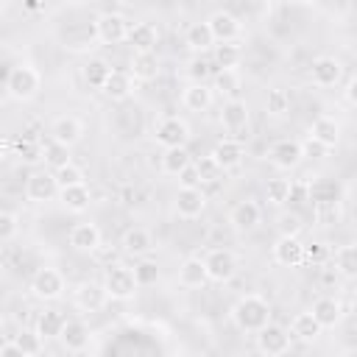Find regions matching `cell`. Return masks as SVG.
Wrapping results in <instances>:
<instances>
[{"label":"cell","mask_w":357,"mask_h":357,"mask_svg":"<svg viewBox=\"0 0 357 357\" xmlns=\"http://www.w3.org/2000/svg\"><path fill=\"white\" fill-rule=\"evenodd\" d=\"M231 321L240 332L257 335L259 329H265L271 324V304L268 298H262L259 293H245L234 301L231 307Z\"/></svg>","instance_id":"cell-1"},{"label":"cell","mask_w":357,"mask_h":357,"mask_svg":"<svg viewBox=\"0 0 357 357\" xmlns=\"http://www.w3.org/2000/svg\"><path fill=\"white\" fill-rule=\"evenodd\" d=\"M39 89H42V75H39V70L33 64H17V67H11L8 81H6V92L14 100H20V103L33 100L39 95Z\"/></svg>","instance_id":"cell-2"},{"label":"cell","mask_w":357,"mask_h":357,"mask_svg":"<svg viewBox=\"0 0 357 357\" xmlns=\"http://www.w3.org/2000/svg\"><path fill=\"white\" fill-rule=\"evenodd\" d=\"M153 139H156V145H162L165 151H167V148H184L187 139H190V126H187L184 117H176V114L159 117L156 126H153Z\"/></svg>","instance_id":"cell-3"},{"label":"cell","mask_w":357,"mask_h":357,"mask_svg":"<svg viewBox=\"0 0 357 357\" xmlns=\"http://www.w3.org/2000/svg\"><path fill=\"white\" fill-rule=\"evenodd\" d=\"M100 284H103L106 296L114 298V301H128V298H134V293H137L134 271L126 268V265H109Z\"/></svg>","instance_id":"cell-4"},{"label":"cell","mask_w":357,"mask_h":357,"mask_svg":"<svg viewBox=\"0 0 357 357\" xmlns=\"http://www.w3.org/2000/svg\"><path fill=\"white\" fill-rule=\"evenodd\" d=\"M128 20L117 11H106L95 20V36L100 45H120L128 39Z\"/></svg>","instance_id":"cell-5"},{"label":"cell","mask_w":357,"mask_h":357,"mask_svg":"<svg viewBox=\"0 0 357 357\" xmlns=\"http://www.w3.org/2000/svg\"><path fill=\"white\" fill-rule=\"evenodd\" d=\"M206 28H209L215 45H220V42H237L240 33H243V22H240L231 11H226V8L212 11V14L206 17Z\"/></svg>","instance_id":"cell-6"},{"label":"cell","mask_w":357,"mask_h":357,"mask_svg":"<svg viewBox=\"0 0 357 357\" xmlns=\"http://www.w3.org/2000/svg\"><path fill=\"white\" fill-rule=\"evenodd\" d=\"M204 268H206V279L223 284V282L234 279V273H237V257L229 248H212L204 257Z\"/></svg>","instance_id":"cell-7"},{"label":"cell","mask_w":357,"mask_h":357,"mask_svg":"<svg viewBox=\"0 0 357 357\" xmlns=\"http://www.w3.org/2000/svg\"><path fill=\"white\" fill-rule=\"evenodd\" d=\"M31 293L42 301H56L64 293V276L56 268H39L31 279Z\"/></svg>","instance_id":"cell-8"},{"label":"cell","mask_w":357,"mask_h":357,"mask_svg":"<svg viewBox=\"0 0 357 357\" xmlns=\"http://www.w3.org/2000/svg\"><path fill=\"white\" fill-rule=\"evenodd\" d=\"M257 349L265 357H282L290 349V332L282 329V326H276V324H268L265 329L257 332Z\"/></svg>","instance_id":"cell-9"},{"label":"cell","mask_w":357,"mask_h":357,"mask_svg":"<svg viewBox=\"0 0 357 357\" xmlns=\"http://www.w3.org/2000/svg\"><path fill=\"white\" fill-rule=\"evenodd\" d=\"M25 195H28V201H33V204L53 201V198L59 195V184H56L53 173H50V170H36V173H31L28 181H25Z\"/></svg>","instance_id":"cell-10"},{"label":"cell","mask_w":357,"mask_h":357,"mask_svg":"<svg viewBox=\"0 0 357 357\" xmlns=\"http://www.w3.org/2000/svg\"><path fill=\"white\" fill-rule=\"evenodd\" d=\"M301 159H304V153H301L298 139H276L268 148V162L273 167H279V170H293Z\"/></svg>","instance_id":"cell-11"},{"label":"cell","mask_w":357,"mask_h":357,"mask_svg":"<svg viewBox=\"0 0 357 357\" xmlns=\"http://www.w3.org/2000/svg\"><path fill=\"white\" fill-rule=\"evenodd\" d=\"M343 75V64L335 59V56H318L312 64H310V78L315 86H335Z\"/></svg>","instance_id":"cell-12"},{"label":"cell","mask_w":357,"mask_h":357,"mask_svg":"<svg viewBox=\"0 0 357 357\" xmlns=\"http://www.w3.org/2000/svg\"><path fill=\"white\" fill-rule=\"evenodd\" d=\"M218 120H220V126H223L229 134H237V131L248 128V103L240 100V98H234V100H223Z\"/></svg>","instance_id":"cell-13"},{"label":"cell","mask_w":357,"mask_h":357,"mask_svg":"<svg viewBox=\"0 0 357 357\" xmlns=\"http://www.w3.org/2000/svg\"><path fill=\"white\" fill-rule=\"evenodd\" d=\"M81 137H84V123H81L78 117H73V114H61V117H56L53 126H50V139L59 142V145L73 148Z\"/></svg>","instance_id":"cell-14"},{"label":"cell","mask_w":357,"mask_h":357,"mask_svg":"<svg viewBox=\"0 0 357 357\" xmlns=\"http://www.w3.org/2000/svg\"><path fill=\"white\" fill-rule=\"evenodd\" d=\"M209 156L215 159V165H218L220 170H234V167H240V162H243V156H245V148H243L240 139L226 137V139H220V142L212 148Z\"/></svg>","instance_id":"cell-15"},{"label":"cell","mask_w":357,"mask_h":357,"mask_svg":"<svg viewBox=\"0 0 357 357\" xmlns=\"http://www.w3.org/2000/svg\"><path fill=\"white\" fill-rule=\"evenodd\" d=\"M229 223L234 226V231H254L259 223H262V209L257 201H240L234 204L231 215H229Z\"/></svg>","instance_id":"cell-16"},{"label":"cell","mask_w":357,"mask_h":357,"mask_svg":"<svg viewBox=\"0 0 357 357\" xmlns=\"http://www.w3.org/2000/svg\"><path fill=\"white\" fill-rule=\"evenodd\" d=\"M106 301H109V296H106L103 284H98V282H81L75 287V307L84 312H100L106 307Z\"/></svg>","instance_id":"cell-17"},{"label":"cell","mask_w":357,"mask_h":357,"mask_svg":"<svg viewBox=\"0 0 357 357\" xmlns=\"http://www.w3.org/2000/svg\"><path fill=\"white\" fill-rule=\"evenodd\" d=\"M310 315L318 321L321 329H332V326H337L340 318H343V304H340L335 296H321V298H315Z\"/></svg>","instance_id":"cell-18"},{"label":"cell","mask_w":357,"mask_h":357,"mask_svg":"<svg viewBox=\"0 0 357 357\" xmlns=\"http://www.w3.org/2000/svg\"><path fill=\"white\" fill-rule=\"evenodd\" d=\"M307 137L315 139L318 145H324V148L329 151V148H335V145L340 142V123H337L335 117H329V114H321V117L312 120Z\"/></svg>","instance_id":"cell-19"},{"label":"cell","mask_w":357,"mask_h":357,"mask_svg":"<svg viewBox=\"0 0 357 357\" xmlns=\"http://www.w3.org/2000/svg\"><path fill=\"white\" fill-rule=\"evenodd\" d=\"M273 259L284 268H298L304 265V243L298 237H279L273 243Z\"/></svg>","instance_id":"cell-20"},{"label":"cell","mask_w":357,"mask_h":357,"mask_svg":"<svg viewBox=\"0 0 357 357\" xmlns=\"http://www.w3.org/2000/svg\"><path fill=\"white\" fill-rule=\"evenodd\" d=\"M204 206H206V195L201 192V187H195V190L178 187V192H176V212H178V218L192 220V218H198L204 212Z\"/></svg>","instance_id":"cell-21"},{"label":"cell","mask_w":357,"mask_h":357,"mask_svg":"<svg viewBox=\"0 0 357 357\" xmlns=\"http://www.w3.org/2000/svg\"><path fill=\"white\" fill-rule=\"evenodd\" d=\"M59 340H61V346L67 351H84L89 346V326L84 321H78V318H67Z\"/></svg>","instance_id":"cell-22"},{"label":"cell","mask_w":357,"mask_h":357,"mask_svg":"<svg viewBox=\"0 0 357 357\" xmlns=\"http://www.w3.org/2000/svg\"><path fill=\"white\" fill-rule=\"evenodd\" d=\"M126 42L134 47V53H153L156 42H159V33L151 22H131Z\"/></svg>","instance_id":"cell-23"},{"label":"cell","mask_w":357,"mask_h":357,"mask_svg":"<svg viewBox=\"0 0 357 357\" xmlns=\"http://www.w3.org/2000/svg\"><path fill=\"white\" fill-rule=\"evenodd\" d=\"M70 245L81 254H92L100 245V229L95 223H75L70 229Z\"/></svg>","instance_id":"cell-24"},{"label":"cell","mask_w":357,"mask_h":357,"mask_svg":"<svg viewBox=\"0 0 357 357\" xmlns=\"http://www.w3.org/2000/svg\"><path fill=\"white\" fill-rule=\"evenodd\" d=\"M120 245H123V251L131 254V257H148V254L153 251V237H151L148 229L134 226V229H128V231L123 234Z\"/></svg>","instance_id":"cell-25"},{"label":"cell","mask_w":357,"mask_h":357,"mask_svg":"<svg viewBox=\"0 0 357 357\" xmlns=\"http://www.w3.org/2000/svg\"><path fill=\"white\" fill-rule=\"evenodd\" d=\"M304 190H307V201H312V204H337L340 201V184L332 178H312Z\"/></svg>","instance_id":"cell-26"},{"label":"cell","mask_w":357,"mask_h":357,"mask_svg":"<svg viewBox=\"0 0 357 357\" xmlns=\"http://www.w3.org/2000/svg\"><path fill=\"white\" fill-rule=\"evenodd\" d=\"M212 98H215V92L206 84H187L181 92V103L190 112H206L212 106Z\"/></svg>","instance_id":"cell-27"},{"label":"cell","mask_w":357,"mask_h":357,"mask_svg":"<svg viewBox=\"0 0 357 357\" xmlns=\"http://www.w3.org/2000/svg\"><path fill=\"white\" fill-rule=\"evenodd\" d=\"M128 75L134 81H153L159 75V59L156 53H134L128 64Z\"/></svg>","instance_id":"cell-28"},{"label":"cell","mask_w":357,"mask_h":357,"mask_svg":"<svg viewBox=\"0 0 357 357\" xmlns=\"http://www.w3.org/2000/svg\"><path fill=\"white\" fill-rule=\"evenodd\" d=\"M209 279H206V268H204V259L201 257H187L184 262H181V268H178V284L181 287H201V284H206Z\"/></svg>","instance_id":"cell-29"},{"label":"cell","mask_w":357,"mask_h":357,"mask_svg":"<svg viewBox=\"0 0 357 357\" xmlns=\"http://www.w3.org/2000/svg\"><path fill=\"white\" fill-rule=\"evenodd\" d=\"M131 89H134V78H131L126 70H112L100 92H103L106 98H112V100H126V98L131 95Z\"/></svg>","instance_id":"cell-30"},{"label":"cell","mask_w":357,"mask_h":357,"mask_svg":"<svg viewBox=\"0 0 357 357\" xmlns=\"http://www.w3.org/2000/svg\"><path fill=\"white\" fill-rule=\"evenodd\" d=\"M184 45H187L195 56H204V53L215 45V39H212L206 22H192V25H187V31H184Z\"/></svg>","instance_id":"cell-31"},{"label":"cell","mask_w":357,"mask_h":357,"mask_svg":"<svg viewBox=\"0 0 357 357\" xmlns=\"http://www.w3.org/2000/svg\"><path fill=\"white\" fill-rule=\"evenodd\" d=\"M243 59V50L237 42H220V45H212V64L215 70H237Z\"/></svg>","instance_id":"cell-32"},{"label":"cell","mask_w":357,"mask_h":357,"mask_svg":"<svg viewBox=\"0 0 357 357\" xmlns=\"http://www.w3.org/2000/svg\"><path fill=\"white\" fill-rule=\"evenodd\" d=\"M321 332H324V329L318 326V321H315L310 312H298V315H293V321H290V337H296V340H301V343L318 340Z\"/></svg>","instance_id":"cell-33"},{"label":"cell","mask_w":357,"mask_h":357,"mask_svg":"<svg viewBox=\"0 0 357 357\" xmlns=\"http://www.w3.org/2000/svg\"><path fill=\"white\" fill-rule=\"evenodd\" d=\"M64 315H61V310H45V312H39V318H36V335L42 337V340H53V337H59L61 335V329H64Z\"/></svg>","instance_id":"cell-34"},{"label":"cell","mask_w":357,"mask_h":357,"mask_svg":"<svg viewBox=\"0 0 357 357\" xmlns=\"http://www.w3.org/2000/svg\"><path fill=\"white\" fill-rule=\"evenodd\" d=\"M212 92H218V95H223L226 100H234L237 98V92H240V73L237 70H215V75H212Z\"/></svg>","instance_id":"cell-35"},{"label":"cell","mask_w":357,"mask_h":357,"mask_svg":"<svg viewBox=\"0 0 357 357\" xmlns=\"http://www.w3.org/2000/svg\"><path fill=\"white\" fill-rule=\"evenodd\" d=\"M59 201L64 204V209H70V212H84V209H89V187L86 184H78V187H64V190H59Z\"/></svg>","instance_id":"cell-36"},{"label":"cell","mask_w":357,"mask_h":357,"mask_svg":"<svg viewBox=\"0 0 357 357\" xmlns=\"http://www.w3.org/2000/svg\"><path fill=\"white\" fill-rule=\"evenodd\" d=\"M190 165H192V156H190L187 148H167V151L162 153V170H165L167 176H178V173L187 170Z\"/></svg>","instance_id":"cell-37"},{"label":"cell","mask_w":357,"mask_h":357,"mask_svg":"<svg viewBox=\"0 0 357 357\" xmlns=\"http://www.w3.org/2000/svg\"><path fill=\"white\" fill-rule=\"evenodd\" d=\"M335 268H337V273L346 276V279L357 276V245H354V243H346V245H340V248L335 251Z\"/></svg>","instance_id":"cell-38"},{"label":"cell","mask_w":357,"mask_h":357,"mask_svg":"<svg viewBox=\"0 0 357 357\" xmlns=\"http://www.w3.org/2000/svg\"><path fill=\"white\" fill-rule=\"evenodd\" d=\"M42 162H45V165L50 167V173H53V170L70 165V148H67V145H59V142H53V139H47V142L42 145Z\"/></svg>","instance_id":"cell-39"},{"label":"cell","mask_w":357,"mask_h":357,"mask_svg":"<svg viewBox=\"0 0 357 357\" xmlns=\"http://www.w3.org/2000/svg\"><path fill=\"white\" fill-rule=\"evenodd\" d=\"M187 75H190V84H206V78L215 75L212 59H206V56H192L190 64H187Z\"/></svg>","instance_id":"cell-40"},{"label":"cell","mask_w":357,"mask_h":357,"mask_svg":"<svg viewBox=\"0 0 357 357\" xmlns=\"http://www.w3.org/2000/svg\"><path fill=\"white\" fill-rule=\"evenodd\" d=\"M290 187H293V181H287V178H268V184H265L268 204H273V206L287 204L290 201Z\"/></svg>","instance_id":"cell-41"},{"label":"cell","mask_w":357,"mask_h":357,"mask_svg":"<svg viewBox=\"0 0 357 357\" xmlns=\"http://www.w3.org/2000/svg\"><path fill=\"white\" fill-rule=\"evenodd\" d=\"M109 73H112V67H109L103 59H92V61L84 67V78H86V84L95 86V89H103Z\"/></svg>","instance_id":"cell-42"},{"label":"cell","mask_w":357,"mask_h":357,"mask_svg":"<svg viewBox=\"0 0 357 357\" xmlns=\"http://www.w3.org/2000/svg\"><path fill=\"white\" fill-rule=\"evenodd\" d=\"M53 178H56V184H59V190H64V187H78V184H86L84 181V170L78 167V165H64V167H59V170H53Z\"/></svg>","instance_id":"cell-43"},{"label":"cell","mask_w":357,"mask_h":357,"mask_svg":"<svg viewBox=\"0 0 357 357\" xmlns=\"http://www.w3.org/2000/svg\"><path fill=\"white\" fill-rule=\"evenodd\" d=\"M131 271H134V282H137V287H151V284L159 282V265L151 262V259L137 262Z\"/></svg>","instance_id":"cell-44"},{"label":"cell","mask_w":357,"mask_h":357,"mask_svg":"<svg viewBox=\"0 0 357 357\" xmlns=\"http://www.w3.org/2000/svg\"><path fill=\"white\" fill-rule=\"evenodd\" d=\"M276 229H279V237H298L304 223H301V215L298 212H282L276 218Z\"/></svg>","instance_id":"cell-45"},{"label":"cell","mask_w":357,"mask_h":357,"mask_svg":"<svg viewBox=\"0 0 357 357\" xmlns=\"http://www.w3.org/2000/svg\"><path fill=\"white\" fill-rule=\"evenodd\" d=\"M14 343L22 349L25 357H36V354L42 351V337H39L33 329H22V332L14 337Z\"/></svg>","instance_id":"cell-46"},{"label":"cell","mask_w":357,"mask_h":357,"mask_svg":"<svg viewBox=\"0 0 357 357\" xmlns=\"http://www.w3.org/2000/svg\"><path fill=\"white\" fill-rule=\"evenodd\" d=\"M265 109H268L271 114L282 117V114L290 109V95H287L284 89H271V92H268V103H265Z\"/></svg>","instance_id":"cell-47"},{"label":"cell","mask_w":357,"mask_h":357,"mask_svg":"<svg viewBox=\"0 0 357 357\" xmlns=\"http://www.w3.org/2000/svg\"><path fill=\"white\" fill-rule=\"evenodd\" d=\"M192 167H195V173H198V178H201V184H204V181H218V176L223 173V170L215 165L212 156H201L198 162H192Z\"/></svg>","instance_id":"cell-48"},{"label":"cell","mask_w":357,"mask_h":357,"mask_svg":"<svg viewBox=\"0 0 357 357\" xmlns=\"http://www.w3.org/2000/svg\"><path fill=\"white\" fill-rule=\"evenodd\" d=\"M14 151L20 153L22 162H39L42 159V145L36 139H17L14 142Z\"/></svg>","instance_id":"cell-49"},{"label":"cell","mask_w":357,"mask_h":357,"mask_svg":"<svg viewBox=\"0 0 357 357\" xmlns=\"http://www.w3.org/2000/svg\"><path fill=\"white\" fill-rule=\"evenodd\" d=\"M17 231H20L17 215H11V212H3V209H0V243L14 240V237H17Z\"/></svg>","instance_id":"cell-50"},{"label":"cell","mask_w":357,"mask_h":357,"mask_svg":"<svg viewBox=\"0 0 357 357\" xmlns=\"http://www.w3.org/2000/svg\"><path fill=\"white\" fill-rule=\"evenodd\" d=\"M326 259H329L326 243H310V245H304V262H310V265H324Z\"/></svg>","instance_id":"cell-51"},{"label":"cell","mask_w":357,"mask_h":357,"mask_svg":"<svg viewBox=\"0 0 357 357\" xmlns=\"http://www.w3.org/2000/svg\"><path fill=\"white\" fill-rule=\"evenodd\" d=\"M298 145H301V153H304V156H312V159L326 156V148H324V145H318V142H315V139H310V137H307L304 142H298Z\"/></svg>","instance_id":"cell-52"},{"label":"cell","mask_w":357,"mask_h":357,"mask_svg":"<svg viewBox=\"0 0 357 357\" xmlns=\"http://www.w3.org/2000/svg\"><path fill=\"white\" fill-rule=\"evenodd\" d=\"M178 181H181V187H187V190L201 187V178H198V173H195V167H192V165H190L187 170H181V173H178Z\"/></svg>","instance_id":"cell-53"},{"label":"cell","mask_w":357,"mask_h":357,"mask_svg":"<svg viewBox=\"0 0 357 357\" xmlns=\"http://www.w3.org/2000/svg\"><path fill=\"white\" fill-rule=\"evenodd\" d=\"M343 98H346V103H349V106H354V103H357V78H349V81H346Z\"/></svg>","instance_id":"cell-54"},{"label":"cell","mask_w":357,"mask_h":357,"mask_svg":"<svg viewBox=\"0 0 357 357\" xmlns=\"http://www.w3.org/2000/svg\"><path fill=\"white\" fill-rule=\"evenodd\" d=\"M0 357H25V354H22V349L11 340V343H3V346H0Z\"/></svg>","instance_id":"cell-55"},{"label":"cell","mask_w":357,"mask_h":357,"mask_svg":"<svg viewBox=\"0 0 357 357\" xmlns=\"http://www.w3.org/2000/svg\"><path fill=\"white\" fill-rule=\"evenodd\" d=\"M6 151H8V145H6V139H3V137H0V162H3V159H6Z\"/></svg>","instance_id":"cell-56"}]
</instances>
